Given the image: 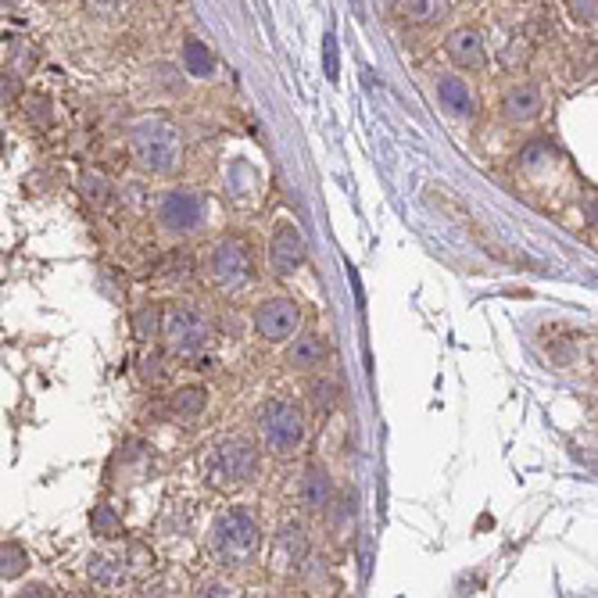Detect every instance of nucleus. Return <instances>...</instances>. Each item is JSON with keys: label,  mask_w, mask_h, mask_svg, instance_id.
<instances>
[{"label": "nucleus", "mask_w": 598, "mask_h": 598, "mask_svg": "<svg viewBox=\"0 0 598 598\" xmlns=\"http://www.w3.org/2000/svg\"><path fill=\"white\" fill-rule=\"evenodd\" d=\"M502 115H505V122H513V126L534 122L541 115V90L534 83H516L513 90H505Z\"/></svg>", "instance_id": "nucleus-15"}, {"label": "nucleus", "mask_w": 598, "mask_h": 598, "mask_svg": "<svg viewBox=\"0 0 598 598\" xmlns=\"http://www.w3.org/2000/svg\"><path fill=\"white\" fill-rule=\"evenodd\" d=\"M183 69H187L190 79H212L215 58H212V51H208L205 40H197V36H187V40H183Z\"/></svg>", "instance_id": "nucleus-16"}, {"label": "nucleus", "mask_w": 598, "mask_h": 598, "mask_svg": "<svg viewBox=\"0 0 598 598\" xmlns=\"http://www.w3.org/2000/svg\"><path fill=\"white\" fill-rule=\"evenodd\" d=\"M94 530L101 534V538H115V534L122 530V523L115 520V513L108 509V505H101V509L94 513Z\"/></svg>", "instance_id": "nucleus-23"}, {"label": "nucleus", "mask_w": 598, "mask_h": 598, "mask_svg": "<svg viewBox=\"0 0 598 598\" xmlns=\"http://www.w3.org/2000/svg\"><path fill=\"white\" fill-rule=\"evenodd\" d=\"M18 97V83H15V72H4V101H15Z\"/></svg>", "instance_id": "nucleus-26"}, {"label": "nucleus", "mask_w": 598, "mask_h": 598, "mask_svg": "<svg viewBox=\"0 0 598 598\" xmlns=\"http://www.w3.org/2000/svg\"><path fill=\"white\" fill-rule=\"evenodd\" d=\"M255 427L262 445L273 455H291L305 441V412L291 398H269L255 412Z\"/></svg>", "instance_id": "nucleus-4"}, {"label": "nucleus", "mask_w": 598, "mask_h": 598, "mask_svg": "<svg viewBox=\"0 0 598 598\" xmlns=\"http://www.w3.org/2000/svg\"><path fill=\"white\" fill-rule=\"evenodd\" d=\"M90 577H94L101 588H115V584L122 581V566L115 563V559L94 556V559H90Z\"/></svg>", "instance_id": "nucleus-19"}, {"label": "nucleus", "mask_w": 598, "mask_h": 598, "mask_svg": "<svg viewBox=\"0 0 598 598\" xmlns=\"http://www.w3.org/2000/svg\"><path fill=\"white\" fill-rule=\"evenodd\" d=\"M298 502L305 513H330L334 509V480L319 462H308L298 480Z\"/></svg>", "instance_id": "nucleus-11"}, {"label": "nucleus", "mask_w": 598, "mask_h": 598, "mask_svg": "<svg viewBox=\"0 0 598 598\" xmlns=\"http://www.w3.org/2000/svg\"><path fill=\"white\" fill-rule=\"evenodd\" d=\"M326 355H330V344L323 341V334L308 330V334H298L291 344H287L283 362H287V369H294V373H312V369L323 366Z\"/></svg>", "instance_id": "nucleus-14"}, {"label": "nucleus", "mask_w": 598, "mask_h": 598, "mask_svg": "<svg viewBox=\"0 0 598 598\" xmlns=\"http://www.w3.org/2000/svg\"><path fill=\"white\" fill-rule=\"evenodd\" d=\"M162 337H165V344H169L172 355L194 359V355H201V351L208 348V341H212V319H208L197 305L180 301V305L165 308Z\"/></svg>", "instance_id": "nucleus-6"}, {"label": "nucleus", "mask_w": 598, "mask_h": 598, "mask_svg": "<svg viewBox=\"0 0 598 598\" xmlns=\"http://www.w3.org/2000/svg\"><path fill=\"white\" fill-rule=\"evenodd\" d=\"M251 326H255V334L262 337L265 344L294 341V337H298V330H301L298 301H294V298H265L262 305L255 308Z\"/></svg>", "instance_id": "nucleus-8"}, {"label": "nucleus", "mask_w": 598, "mask_h": 598, "mask_svg": "<svg viewBox=\"0 0 598 598\" xmlns=\"http://www.w3.org/2000/svg\"><path fill=\"white\" fill-rule=\"evenodd\" d=\"M154 219L169 237H197L208 223V201L190 187H172L158 197Z\"/></svg>", "instance_id": "nucleus-7"}, {"label": "nucleus", "mask_w": 598, "mask_h": 598, "mask_svg": "<svg viewBox=\"0 0 598 598\" xmlns=\"http://www.w3.org/2000/svg\"><path fill=\"white\" fill-rule=\"evenodd\" d=\"M4 4H8V0H4ZM11 4H15V0H11Z\"/></svg>", "instance_id": "nucleus-27"}, {"label": "nucleus", "mask_w": 598, "mask_h": 598, "mask_svg": "<svg viewBox=\"0 0 598 598\" xmlns=\"http://www.w3.org/2000/svg\"><path fill=\"white\" fill-rule=\"evenodd\" d=\"M26 570V552L15 541H4V577H18Z\"/></svg>", "instance_id": "nucleus-22"}, {"label": "nucleus", "mask_w": 598, "mask_h": 598, "mask_svg": "<svg viewBox=\"0 0 598 598\" xmlns=\"http://www.w3.org/2000/svg\"><path fill=\"white\" fill-rule=\"evenodd\" d=\"M208 548H212L215 563L226 570L255 563L258 548H262V527L248 505H226L223 513L215 516L212 530H208Z\"/></svg>", "instance_id": "nucleus-1"}, {"label": "nucleus", "mask_w": 598, "mask_h": 598, "mask_svg": "<svg viewBox=\"0 0 598 598\" xmlns=\"http://www.w3.org/2000/svg\"><path fill=\"white\" fill-rule=\"evenodd\" d=\"M201 470H205V480L215 491L233 495V491L248 487L258 477V448L244 437H219V441L208 445Z\"/></svg>", "instance_id": "nucleus-3"}, {"label": "nucleus", "mask_w": 598, "mask_h": 598, "mask_svg": "<svg viewBox=\"0 0 598 598\" xmlns=\"http://www.w3.org/2000/svg\"><path fill=\"white\" fill-rule=\"evenodd\" d=\"M129 0H83V8L90 11L94 18H101V22H112V18H119L122 11H126Z\"/></svg>", "instance_id": "nucleus-21"}, {"label": "nucleus", "mask_w": 598, "mask_h": 598, "mask_svg": "<svg viewBox=\"0 0 598 598\" xmlns=\"http://www.w3.org/2000/svg\"><path fill=\"white\" fill-rule=\"evenodd\" d=\"M573 22H598V0H566Z\"/></svg>", "instance_id": "nucleus-24"}, {"label": "nucleus", "mask_w": 598, "mask_h": 598, "mask_svg": "<svg viewBox=\"0 0 598 598\" xmlns=\"http://www.w3.org/2000/svg\"><path fill=\"white\" fill-rule=\"evenodd\" d=\"M208 280L223 294H244L255 283V258H251L248 240L223 237L208 251Z\"/></svg>", "instance_id": "nucleus-5"}, {"label": "nucleus", "mask_w": 598, "mask_h": 598, "mask_svg": "<svg viewBox=\"0 0 598 598\" xmlns=\"http://www.w3.org/2000/svg\"><path fill=\"white\" fill-rule=\"evenodd\" d=\"M308 559V534L301 523H283L273 538V566L280 573H298Z\"/></svg>", "instance_id": "nucleus-13"}, {"label": "nucleus", "mask_w": 598, "mask_h": 598, "mask_svg": "<svg viewBox=\"0 0 598 598\" xmlns=\"http://www.w3.org/2000/svg\"><path fill=\"white\" fill-rule=\"evenodd\" d=\"M445 54H448V61H452L455 69H462V72H484L487 69L484 36H480L473 26H462V29H455V33H448Z\"/></svg>", "instance_id": "nucleus-10"}, {"label": "nucleus", "mask_w": 598, "mask_h": 598, "mask_svg": "<svg viewBox=\"0 0 598 598\" xmlns=\"http://www.w3.org/2000/svg\"><path fill=\"white\" fill-rule=\"evenodd\" d=\"M434 90H437V104H441V108H445L452 119H462V122L477 119V97H473V90L466 86V79H462V76H452V72H437Z\"/></svg>", "instance_id": "nucleus-12"}, {"label": "nucleus", "mask_w": 598, "mask_h": 598, "mask_svg": "<svg viewBox=\"0 0 598 598\" xmlns=\"http://www.w3.org/2000/svg\"><path fill=\"white\" fill-rule=\"evenodd\" d=\"M323 61H326V79H337L341 65H337V36L334 33H326V40H323Z\"/></svg>", "instance_id": "nucleus-25"}, {"label": "nucleus", "mask_w": 598, "mask_h": 598, "mask_svg": "<svg viewBox=\"0 0 598 598\" xmlns=\"http://www.w3.org/2000/svg\"><path fill=\"white\" fill-rule=\"evenodd\" d=\"M129 154H133L137 169L147 172V176H172L183 158V137L176 122L162 119V115L140 119L129 129Z\"/></svg>", "instance_id": "nucleus-2"}, {"label": "nucleus", "mask_w": 598, "mask_h": 598, "mask_svg": "<svg viewBox=\"0 0 598 598\" xmlns=\"http://www.w3.org/2000/svg\"><path fill=\"white\" fill-rule=\"evenodd\" d=\"M205 402H208L205 387H180V391L172 394V412L180 419H197L205 412Z\"/></svg>", "instance_id": "nucleus-18"}, {"label": "nucleus", "mask_w": 598, "mask_h": 598, "mask_svg": "<svg viewBox=\"0 0 598 598\" xmlns=\"http://www.w3.org/2000/svg\"><path fill=\"white\" fill-rule=\"evenodd\" d=\"M305 258H308V244L301 237V230L294 223H287V219H280L273 226V233H269V265H273V273L280 280H291L301 265H305Z\"/></svg>", "instance_id": "nucleus-9"}, {"label": "nucleus", "mask_w": 598, "mask_h": 598, "mask_svg": "<svg viewBox=\"0 0 598 598\" xmlns=\"http://www.w3.org/2000/svg\"><path fill=\"white\" fill-rule=\"evenodd\" d=\"M337 402H341V391H337V384H330V380H316V384H312V405H316V412L330 416Z\"/></svg>", "instance_id": "nucleus-20"}, {"label": "nucleus", "mask_w": 598, "mask_h": 598, "mask_svg": "<svg viewBox=\"0 0 598 598\" xmlns=\"http://www.w3.org/2000/svg\"><path fill=\"white\" fill-rule=\"evenodd\" d=\"M448 11H452L448 0H405V18L416 26H437L448 18Z\"/></svg>", "instance_id": "nucleus-17"}]
</instances>
